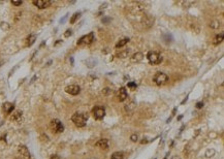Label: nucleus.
<instances>
[{
    "instance_id": "obj_7",
    "label": "nucleus",
    "mask_w": 224,
    "mask_h": 159,
    "mask_svg": "<svg viewBox=\"0 0 224 159\" xmlns=\"http://www.w3.org/2000/svg\"><path fill=\"white\" fill-rule=\"evenodd\" d=\"M32 3H33V5H35L37 8L45 9L52 4V1H50V0H34V1H32Z\"/></svg>"
},
{
    "instance_id": "obj_40",
    "label": "nucleus",
    "mask_w": 224,
    "mask_h": 159,
    "mask_svg": "<svg viewBox=\"0 0 224 159\" xmlns=\"http://www.w3.org/2000/svg\"><path fill=\"white\" fill-rule=\"evenodd\" d=\"M35 79H36V77H34V78H33V79L31 80V83H32V82H34V81H35Z\"/></svg>"
},
{
    "instance_id": "obj_30",
    "label": "nucleus",
    "mask_w": 224,
    "mask_h": 159,
    "mask_svg": "<svg viewBox=\"0 0 224 159\" xmlns=\"http://www.w3.org/2000/svg\"><path fill=\"white\" fill-rule=\"evenodd\" d=\"M133 106H135L134 103H131V105H129V106H126V110H128V112H129V108H131V110H132V109L134 108Z\"/></svg>"
},
{
    "instance_id": "obj_4",
    "label": "nucleus",
    "mask_w": 224,
    "mask_h": 159,
    "mask_svg": "<svg viewBox=\"0 0 224 159\" xmlns=\"http://www.w3.org/2000/svg\"><path fill=\"white\" fill-rule=\"evenodd\" d=\"M167 81H168V77L164 72H156L155 75L153 77V82L158 86L164 85Z\"/></svg>"
},
{
    "instance_id": "obj_2",
    "label": "nucleus",
    "mask_w": 224,
    "mask_h": 159,
    "mask_svg": "<svg viewBox=\"0 0 224 159\" xmlns=\"http://www.w3.org/2000/svg\"><path fill=\"white\" fill-rule=\"evenodd\" d=\"M147 58H148V60L151 64H160L163 60L161 55H160L158 52H155V51L149 52L148 55H147Z\"/></svg>"
},
{
    "instance_id": "obj_13",
    "label": "nucleus",
    "mask_w": 224,
    "mask_h": 159,
    "mask_svg": "<svg viewBox=\"0 0 224 159\" xmlns=\"http://www.w3.org/2000/svg\"><path fill=\"white\" fill-rule=\"evenodd\" d=\"M22 115H23V113L21 112V110H16V112L11 115L10 120L15 121V122H19L21 119H22Z\"/></svg>"
},
{
    "instance_id": "obj_25",
    "label": "nucleus",
    "mask_w": 224,
    "mask_h": 159,
    "mask_svg": "<svg viewBox=\"0 0 224 159\" xmlns=\"http://www.w3.org/2000/svg\"><path fill=\"white\" fill-rule=\"evenodd\" d=\"M128 87L131 88L132 90L136 89V83H134V82H129V83H128Z\"/></svg>"
},
{
    "instance_id": "obj_16",
    "label": "nucleus",
    "mask_w": 224,
    "mask_h": 159,
    "mask_svg": "<svg viewBox=\"0 0 224 159\" xmlns=\"http://www.w3.org/2000/svg\"><path fill=\"white\" fill-rule=\"evenodd\" d=\"M111 159H125V155L123 152H115L112 154Z\"/></svg>"
},
{
    "instance_id": "obj_26",
    "label": "nucleus",
    "mask_w": 224,
    "mask_h": 159,
    "mask_svg": "<svg viewBox=\"0 0 224 159\" xmlns=\"http://www.w3.org/2000/svg\"><path fill=\"white\" fill-rule=\"evenodd\" d=\"M71 34H72V30L71 29H67L65 31V33H64V36L65 37H69V36H71Z\"/></svg>"
},
{
    "instance_id": "obj_6",
    "label": "nucleus",
    "mask_w": 224,
    "mask_h": 159,
    "mask_svg": "<svg viewBox=\"0 0 224 159\" xmlns=\"http://www.w3.org/2000/svg\"><path fill=\"white\" fill-rule=\"evenodd\" d=\"M106 116V108L101 106H97L93 108V117L96 120H101Z\"/></svg>"
},
{
    "instance_id": "obj_19",
    "label": "nucleus",
    "mask_w": 224,
    "mask_h": 159,
    "mask_svg": "<svg viewBox=\"0 0 224 159\" xmlns=\"http://www.w3.org/2000/svg\"><path fill=\"white\" fill-rule=\"evenodd\" d=\"M223 36H224V34H223V33H220V34H218V35H216V37L214 38V41H213L214 45H218V44L222 43Z\"/></svg>"
},
{
    "instance_id": "obj_37",
    "label": "nucleus",
    "mask_w": 224,
    "mask_h": 159,
    "mask_svg": "<svg viewBox=\"0 0 224 159\" xmlns=\"http://www.w3.org/2000/svg\"><path fill=\"white\" fill-rule=\"evenodd\" d=\"M171 159H181V158H180L179 156H172V157H171Z\"/></svg>"
},
{
    "instance_id": "obj_32",
    "label": "nucleus",
    "mask_w": 224,
    "mask_h": 159,
    "mask_svg": "<svg viewBox=\"0 0 224 159\" xmlns=\"http://www.w3.org/2000/svg\"><path fill=\"white\" fill-rule=\"evenodd\" d=\"M110 21H111L110 18H103V19H102V23H103V24H107V23L110 22Z\"/></svg>"
},
{
    "instance_id": "obj_35",
    "label": "nucleus",
    "mask_w": 224,
    "mask_h": 159,
    "mask_svg": "<svg viewBox=\"0 0 224 159\" xmlns=\"http://www.w3.org/2000/svg\"><path fill=\"white\" fill-rule=\"evenodd\" d=\"M67 16H68V15H66V16H65L64 18H63V19H61V20H60V23H61V24H62V23H64V22H65V21H66V19H67Z\"/></svg>"
},
{
    "instance_id": "obj_18",
    "label": "nucleus",
    "mask_w": 224,
    "mask_h": 159,
    "mask_svg": "<svg viewBox=\"0 0 224 159\" xmlns=\"http://www.w3.org/2000/svg\"><path fill=\"white\" fill-rule=\"evenodd\" d=\"M162 38H163L165 44H170L172 41V36H171V34H169V33H164L162 35Z\"/></svg>"
},
{
    "instance_id": "obj_21",
    "label": "nucleus",
    "mask_w": 224,
    "mask_h": 159,
    "mask_svg": "<svg viewBox=\"0 0 224 159\" xmlns=\"http://www.w3.org/2000/svg\"><path fill=\"white\" fill-rule=\"evenodd\" d=\"M86 64H87V66L89 68H93L96 65V60H94V59H89V60L86 61Z\"/></svg>"
},
{
    "instance_id": "obj_9",
    "label": "nucleus",
    "mask_w": 224,
    "mask_h": 159,
    "mask_svg": "<svg viewBox=\"0 0 224 159\" xmlns=\"http://www.w3.org/2000/svg\"><path fill=\"white\" fill-rule=\"evenodd\" d=\"M19 153L25 159H30L31 158V154H30L29 150H28V148L26 146H20L19 147Z\"/></svg>"
},
{
    "instance_id": "obj_29",
    "label": "nucleus",
    "mask_w": 224,
    "mask_h": 159,
    "mask_svg": "<svg viewBox=\"0 0 224 159\" xmlns=\"http://www.w3.org/2000/svg\"><path fill=\"white\" fill-rule=\"evenodd\" d=\"M196 106V108H198V109H199V108H202V106H204V102H202V101H199V102L196 103V106Z\"/></svg>"
},
{
    "instance_id": "obj_23",
    "label": "nucleus",
    "mask_w": 224,
    "mask_h": 159,
    "mask_svg": "<svg viewBox=\"0 0 224 159\" xmlns=\"http://www.w3.org/2000/svg\"><path fill=\"white\" fill-rule=\"evenodd\" d=\"M0 28H1L2 30H4V31H7V30H9L10 26H9L8 23H6V22H1V23H0Z\"/></svg>"
},
{
    "instance_id": "obj_38",
    "label": "nucleus",
    "mask_w": 224,
    "mask_h": 159,
    "mask_svg": "<svg viewBox=\"0 0 224 159\" xmlns=\"http://www.w3.org/2000/svg\"><path fill=\"white\" fill-rule=\"evenodd\" d=\"M70 62H71V65H73V58L70 57Z\"/></svg>"
},
{
    "instance_id": "obj_15",
    "label": "nucleus",
    "mask_w": 224,
    "mask_h": 159,
    "mask_svg": "<svg viewBox=\"0 0 224 159\" xmlns=\"http://www.w3.org/2000/svg\"><path fill=\"white\" fill-rule=\"evenodd\" d=\"M143 58H144L143 53L137 52V53H135V54L132 55L131 61H132V62H139V61H142V60H143Z\"/></svg>"
},
{
    "instance_id": "obj_3",
    "label": "nucleus",
    "mask_w": 224,
    "mask_h": 159,
    "mask_svg": "<svg viewBox=\"0 0 224 159\" xmlns=\"http://www.w3.org/2000/svg\"><path fill=\"white\" fill-rule=\"evenodd\" d=\"M95 40V36L93 32H90L87 35L82 36L79 40H78V46H89Z\"/></svg>"
},
{
    "instance_id": "obj_28",
    "label": "nucleus",
    "mask_w": 224,
    "mask_h": 159,
    "mask_svg": "<svg viewBox=\"0 0 224 159\" xmlns=\"http://www.w3.org/2000/svg\"><path fill=\"white\" fill-rule=\"evenodd\" d=\"M130 140H131L132 142L136 143V142L138 141V136H137V134H132V135L130 136Z\"/></svg>"
},
{
    "instance_id": "obj_33",
    "label": "nucleus",
    "mask_w": 224,
    "mask_h": 159,
    "mask_svg": "<svg viewBox=\"0 0 224 159\" xmlns=\"http://www.w3.org/2000/svg\"><path fill=\"white\" fill-rule=\"evenodd\" d=\"M50 159H61V158H60V156H58V155H56V154H55V155H52V156L50 157Z\"/></svg>"
},
{
    "instance_id": "obj_11",
    "label": "nucleus",
    "mask_w": 224,
    "mask_h": 159,
    "mask_svg": "<svg viewBox=\"0 0 224 159\" xmlns=\"http://www.w3.org/2000/svg\"><path fill=\"white\" fill-rule=\"evenodd\" d=\"M2 109L5 114L9 115L12 113V110L15 109V106H13V103H11V102H4L2 106Z\"/></svg>"
},
{
    "instance_id": "obj_27",
    "label": "nucleus",
    "mask_w": 224,
    "mask_h": 159,
    "mask_svg": "<svg viewBox=\"0 0 224 159\" xmlns=\"http://www.w3.org/2000/svg\"><path fill=\"white\" fill-rule=\"evenodd\" d=\"M11 4H12V5H15V6H20V5H22V4H23V1H16V0H12V1H11Z\"/></svg>"
},
{
    "instance_id": "obj_24",
    "label": "nucleus",
    "mask_w": 224,
    "mask_h": 159,
    "mask_svg": "<svg viewBox=\"0 0 224 159\" xmlns=\"http://www.w3.org/2000/svg\"><path fill=\"white\" fill-rule=\"evenodd\" d=\"M210 27L213 28V29H217V28H219V27H220V23L217 22V21H214V22L210 23Z\"/></svg>"
},
{
    "instance_id": "obj_1",
    "label": "nucleus",
    "mask_w": 224,
    "mask_h": 159,
    "mask_svg": "<svg viewBox=\"0 0 224 159\" xmlns=\"http://www.w3.org/2000/svg\"><path fill=\"white\" fill-rule=\"evenodd\" d=\"M71 120L74 123V125L76 127H84L86 125V122L88 120V115L87 114H80V113H75L72 117Z\"/></svg>"
},
{
    "instance_id": "obj_12",
    "label": "nucleus",
    "mask_w": 224,
    "mask_h": 159,
    "mask_svg": "<svg viewBox=\"0 0 224 159\" xmlns=\"http://www.w3.org/2000/svg\"><path fill=\"white\" fill-rule=\"evenodd\" d=\"M96 147H99L101 149H109V142L107 139H102V140H99L98 142H96L95 144Z\"/></svg>"
},
{
    "instance_id": "obj_31",
    "label": "nucleus",
    "mask_w": 224,
    "mask_h": 159,
    "mask_svg": "<svg viewBox=\"0 0 224 159\" xmlns=\"http://www.w3.org/2000/svg\"><path fill=\"white\" fill-rule=\"evenodd\" d=\"M102 92H103L104 94H107V95H108V94L111 93V89H110V88H104V89L102 90Z\"/></svg>"
},
{
    "instance_id": "obj_5",
    "label": "nucleus",
    "mask_w": 224,
    "mask_h": 159,
    "mask_svg": "<svg viewBox=\"0 0 224 159\" xmlns=\"http://www.w3.org/2000/svg\"><path fill=\"white\" fill-rule=\"evenodd\" d=\"M51 128L53 130V132L55 133H61L64 131V126H63V124L61 123L60 120L58 119H54L52 120L51 122Z\"/></svg>"
},
{
    "instance_id": "obj_8",
    "label": "nucleus",
    "mask_w": 224,
    "mask_h": 159,
    "mask_svg": "<svg viewBox=\"0 0 224 159\" xmlns=\"http://www.w3.org/2000/svg\"><path fill=\"white\" fill-rule=\"evenodd\" d=\"M65 91L70 95H78L81 92V88L78 85H69L65 88Z\"/></svg>"
},
{
    "instance_id": "obj_17",
    "label": "nucleus",
    "mask_w": 224,
    "mask_h": 159,
    "mask_svg": "<svg viewBox=\"0 0 224 159\" xmlns=\"http://www.w3.org/2000/svg\"><path fill=\"white\" fill-rule=\"evenodd\" d=\"M129 40H130V39L127 38V37H125V38H123V39H120V40H119L118 43L116 44V48H118V49H119V48L124 47L126 44H128V43H129Z\"/></svg>"
},
{
    "instance_id": "obj_20",
    "label": "nucleus",
    "mask_w": 224,
    "mask_h": 159,
    "mask_svg": "<svg viewBox=\"0 0 224 159\" xmlns=\"http://www.w3.org/2000/svg\"><path fill=\"white\" fill-rule=\"evenodd\" d=\"M129 52H130V50H124V51H122V52H120V53H118V58H126V57H128V54H129Z\"/></svg>"
},
{
    "instance_id": "obj_10",
    "label": "nucleus",
    "mask_w": 224,
    "mask_h": 159,
    "mask_svg": "<svg viewBox=\"0 0 224 159\" xmlns=\"http://www.w3.org/2000/svg\"><path fill=\"white\" fill-rule=\"evenodd\" d=\"M128 97V93H127V90H126V88L122 87L119 89V92H118V99L119 101H124L126 100Z\"/></svg>"
},
{
    "instance_id": "obj_34",
    "label": "nucleus",
    "mask_w": 224,
    "mask_h": 159,
    "mask_svg": "<svg viewBox=\"0 0 224 159\" xmlns=\"http://www.w3.org/2000/svg\"><path fill=\"white\" fill-rule=\"evenodd\" d=\"M210 153H211V155H213V154H214V150H212V151H211V150H208V151H207V154H206V155H207V156L209 157V156H210Z\"/></svg>"
},
{
    "instance_id": "obj_14",
    "label": "nucleus",
    "mask_w": 224,
    "mask_h": 159,
    "mask_svg": "<svg viewBox=\"0 0 224 159\" xmlns=\"http://www.w3.org/2000/svg\"><path fill=\"white\" fill-rule=\"evenodd\" d=\"M35 39H36L35 34H30V35L26 38V47H31L34 43H35Z\"/></svg>"
},
{
    "instance_id": "obj_22",
    "label": "nucleus",
    "mask_w": 224,
    "mask_h": 159,
    "mask_svg": "<svg viewBox=\"0 0 224 159\" xmlns=\"http://www.w3.org/2000/svg\"><path fill=\"white\" fill-rule=\"evenodd\" d=\"M80 16H81V12L79 11V12H75V13H73V16L71 17V19H70V24H74L75 22H76V20H78L79 18H80Z\"/></svg>"
},
{
    "instance_id": "obj_36",
    "label": "nucleus",
    "mask_w": 224,
    "mask_h": 159,
    "mask_svg": "<svg viewBox=\"0 0 224 159\" xmlns=\"http://www.w3.org/2000/svg\"><path fill=\"white\" fill-rule=\"evenodd\" d=\"M61 43H62V40H61V39H58V40H57V41H56V43L54 44V46H57L58 44H61Z\"/></svg>"
},
{
    "instance_id": "obj_39",
    "label": "nucleus",
    "mask_w": 224,
    "mask_h": 159,
    "mask_svg": "<svg viewBox=\"0 0 224 159\" xmlns=\"http://www.w3.org/2000/svg\"><path fill=\"white\" fill-rule=\"evenodd\" d=\"M2 64H4V61H1V62H0V67L2 66Z\"/></svg>"
}]
</instances>
